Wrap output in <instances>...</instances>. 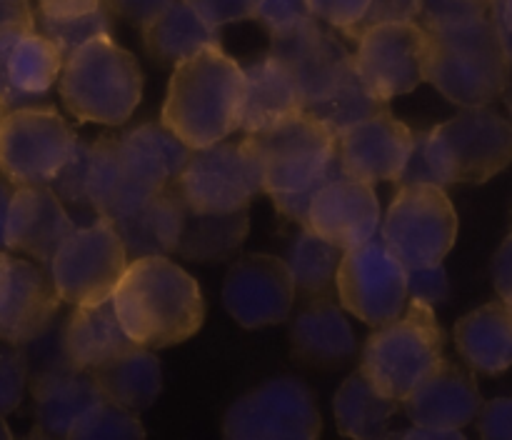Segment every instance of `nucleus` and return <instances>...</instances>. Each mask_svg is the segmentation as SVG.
<instances>
[{
  "instance_id": "f257e3e1",
  "label": "nucleus",
  "mask_w": 512,
  "mask_h": 440,
  "mask_svg": "<svg viewBox=\"0 0 512 440\" xmlns=\"http://www.w3.org/2000/svg\"><path fill=\"white\" fill-rule=\"evenodd\" d=\"M193 150L160 123H145L125 135H100L88 145L85 203L103 218L123 220L168 188Z\"/></svg>"
},
{
  "instance_id": "f03ea898",
  "label": "nucleus",
  "mask_w": 512,
  "mask_h": 440,
  "mask_svg": "<svg viewBox=\"0 0 512 440\" xmlns=\"http://www.w3.org/2000/svg\"><path fill=\"white\" fill-rule=\"evenodd\" d=\"M243 145L255 165L260 190L275 200L285 218L300 225L320 185L340 170L338 135L310 110L245 133Z\"/></svg>"
},
{
  "instance_id": "7ed1b4c3",
  "label": "nucleus",
  "mask_w": 512,
  "mask_h": 440,
  "mask_svg": "<svg viewBox=\"0 0 512 440\" xmlns=\"http://www.w3.org/2000/svg\"><path fill=\"white\" fill-rule=\"evenodd\" d=\"M110 300L130 340L150 350L185 343L205 320L198 280L168 255L130 258Z\"/></svg>"
},
{
  "instance_id": "20e7f679",
  "label": "nucleus",
  "mask_w": 512,
  "mask_h": 440,
  "mask_svg": "<svg viewBox=\"0 0 512 440\" xmlns=\"http://www.w3.org/2000/svg\"><path fill=\"white\" fill-rule=\"evenodd\" d=\"M245 88L243 65L208 45L173 68L160 120L190 150L208 148L243 125Z\"/></svg>"
},
{
  "instance_id": "39448f33",
  "label": "nucleus",
  "mask_w": 512,
  "mask_h": 440,
  "mask_svg": "<svg viewBox=\"0 0 512 440\" xmlns=\"http://www.w3.org/2000/svg\"><path fill=\"white\" fill-rule=\"evenodd\" d=\"M512 163V120L490 105H470L415 135L398 183H488Z\"/></svg>"
},
{
  "instance_id": "423d86ee",
  "label": "nucleus",
  "mask_w": 512,
  "mask_h": 440,
  "mask_svg": "<svg viewBox=\"0 0 512 440\" xmlns=\"http://www.w3.org/2000/svg\"><path fill=\"white\" fill-rule=\"evenodd\" d=\"M425 83L460 108L490 105L505 95L512 73L510 50L493 15L425 25Z\"/></svg>"
},
{
  "instance_id": "0eeeda50",
  "label": "nucleus",
  "mask_w": 512,
  "mask_h": 440,
  "mask_svg": "<svg viewBox=\"0 0 512 440\" xmlns=\"http://www.w3.org/2000/svg\"><path fill=\"white\" fill-rule=\"evenodd\" d=\"M60 100L80 123L123 125L143 98V73L133 53L110 33L85 40L65 58Z\"/></svg>"
},
{
  "instance_id": "6e6552de",
  "label": "nucleus",
  "mask_w": 512,
  "mask_h": 440,
  "mask_svg": "<svg viewBox=\"0 0 512 440\" xmlns=\"http://www.w3.org/2000/svg\"><path fill=\"white\" fill-rule=\"evenodd\" d=\"M445 363V335L433 303L410 298L408 308L378 325L360 355V370L388 398L403 403L430 373Z\"/></svg>"
},
{
  "instance_id": "1a4fd4ad",
  "label": "nucleus",
  "mask_w": 512,
  "mask_h": 440,
  "mask_svg": "<svg viewBox=\"0 0 512 440\" xmlns=\"http://www.w3.org/2000/svg\"><path fill=\"white\" fill-rule=\"evenodd\" d=\"M380 238L408 270L443 263L458 238V213L443 185H400L380 225Z\"/></svg>"
},
{
  "instance_id": "9d476101",
  "label": "nucleus",
  "mask_w": 512,
  "mask_h": 440,
  "mask_svg": "<svg viewBox=\"0 0 512 440\" xmlns=\"http://www.w3.org/2000/svg\"><path fill=\"white\" fill-rule=\"evenodd\" d=\"M68 120L55 108L25 105L0 118V173L13 185H50L78 153Z\"/></svg>"
},
{
  "instance_id": "9b49d317",
  "label": "nucleus",
  "mask_w": 512,
  "mask_h": 440,
  "mask_svg": "<svg viewBox=\"0 0 512 440\" xmlns=\"http://www.w3.org/2000/svg\"><path fill=\"white\" fill-rule=\"evenodd\" d=\"M128 263V248L115 220L98 215L63 240L48 268L60 300L75 308L113 298Z\"/></svg>"
},
{
  "instance_id": "f8f14e48",
  "label": "nucleus",
  "mask_w": 512,
  "mask_h": 440,
  "mask_svg": "<svg viewBox=\"0 0 512 440\" xmlns=\"http://www.w3.org/2000/svg\"><path fill=\"white\" fill-rule=\"evenodd\" d=\"M323 418L313 390L298 378H273L235 400L223 418L230 440H313Z\"/></svg>"
},
{
  "instance_id": "ddd939ff",
  "label": "nucleus",
  "mask_w": 512,
  "mask_h": 440,
  "mask_svg": "<svg viewBox=\"0 0 512 440\" xmlns=\"http://www.w3.org/2000/svg\"><path fill=\"white\" fill-rule=\"evenodd\" d=\"M340 305L365 325L390 323L408 308L410 270L395 258L383 238L343 253L335 275Z\"/></svg>"
},
{
  "instance_id": "4468645a",
  "label": "nucleus",
  "mask_w": 512,
  "mask_h": 440,
  "mask_svg": "<svg viewBox=\"0 0 512 440\" xmlns=\"http://www.w3.org/2000/svg\"><path fill=\"white\" fill-rule=\"evenodd\" d=\"M355 48L358 80L383 103L425 83L428 28L418 20H393L365 28Z\"/></svg>"
},
{
  "instance_id": "2eb2a0df",
  "label": "nucleus",
  "mask_w": 512,
  "mask_h": 440,
  "mask_svg": "<svg viewBox=\"0 0 512 440\" xmlns=\"http://www.w3.org/2000/svg\"><path fill=\"white\" fill-rule=\"evenodd\" d=\"M178 188L190 210L210 215L248 210L250 200L263 193L243 140H220L193 150L178 175Z\"/></svg>"
},
{
  "instance_id": "dca6fc26",
  "label": "nucleus",
  "mask_w": 512,
  "mask_h": 440,
  "mask_svg": "<svg viewBox=\"0 0 512 440\" xmlns=\"http://www.w3.org/2000/svg\"><path fill=\"white\" fill-rule=\"evenodd\" d=\"M270 53L288 65L305 108L330 98L355 78L353 53L315 15L283 33H273Z\"/></svg>"
},
{
  "instance_id": "f3484780",
  "label": "nucleus",
  "mask_w": 512,
  "mask_h": 440,
  "mask_svg": "<svg viewBox=\"0 0 512 440\" xmlns=\"http://www.w3.org/2000/svg\"><path fill=\"white\" fill-rule=\"evenodd\" d=\"M295 290L298 285L283 258L250 253L235 260L225 275L223 305L243 328H268L290 318Z\"/></svg>"
},
{
  "instance_id": "a211bd4d",
  "label": "nucleus",
  "mask_w": 512,
  "mask_h": 440,
  "mask_svg": "<svg viewBox=\"0 0 512 440\" xmlns=\"http://www.w3.org/2000/svg\"><path fill=\"white\" fill-rule=\"evenodd\" d=\"M303 225L343 250L368 243L383 225L373 183L338 170L313 195Z\"/></svg>"
},
{
  "instance_id": "6ab92c4d",
  "label": "nucleus",
  "mask_w": 512,
  "mask_h": 440,
  "mask_svg": "<svg viewBox=\"0 0 512 440\" xmlns=\"http://www.w3.org/2000/svg\"><path fill=\"white\" fill-rule=\"evenodd\" d=\"M413 145V130L383 108L338 135L340 170L373 185L398 183Z\"/></svg>"
},
{
  "instance_id": "aec40b11",
  "label": "nucleus",
  "mask_w": 512,
  "mask_h": 440,
  "mask_svg": "<svg viewBox=\"0 0 512 440\" xmlns=\"http://www.w3.org/2000/svg\"><path fill=\"white\" fill-rule=\"evenodd\" d=\"M60 295L35 263L0 250V340L33 343L53 323Z\"/></svg>"
},
{
  "instance_id": "412c9836",
  "label": "nucleus",
  "mask_w": 512,
  "mask_h": 440,
  "mask_svg": "<svg viewBox=\"0 0 512 440\" xmlns=\"http://www.w3.org/2000/svg\"><path fill=\"white\" fill-rule=\"evenodd\" d=\"M63 50L38 28L0 33V105L25 108L45 98L60 78Z\"/></svg>"
},
{
  "instance_id": "4be33fe9",
  "label": "nucleus",
  "mask_w": 512,
  "mask_h": 440,
  "mask_svg": "<svg viewBox=\"0 0 512 440\" xmlns=\"http://www.w3.org/2000/svg\"><path fill=\"white\" fill-rule=\"evenodd\" d=\"M73 230L60 193L50 185H15L5 218V248L50 265Z\"/></svg>"
},
{
  "instance_id": "5701e85b",
  "label": "nucleus",
  "mask_w": 512,
  "mask_h": 440,
  "mask_svg": "<svg viewBox=\"0 0 512 440\" xmlns=\"http://www.w3.org/2000/svg\"><path fill=\"white\" fill-rule=\"evenodd\" d=\"M483 398L473 373L445 360L435 373H430L408 398L403 410L415 425L463 430L478 420Z\"/></svg>"
},
{
  "instance_id": "b1692460",
  "label": "nucleus",
  "mask_w": 512,
  "mask_h": 440,
  "mask_svg": "<svg viewBox=\"0 0 512 440\" xmlns=\"http://www.w3.org/2000/svg\"><path fill=\"white\" fill-rule=\"evenodd\" d=\"M103 398L93 375L65 363L50 368L33 380L35 435L70 438V430L80 415Z\"/></svg>"
},
{
  "instance_id": "393cba45",
  "label": "nucleus",
  "mask_w": 512,
  "mask_h": 440,
  "mask_svg": "<svg viewBox=\"0 0 512 440\" xmlns=\"http://www.w3.org/2000/svg\"><path fill=\"white\" fill-rule=\"evenodd\" d=\"M115 315L113 300L93 305H75L63 328V358L73 368L93 373L100 365L120 358L135 348Z\"/></svg>"
},
{
  "instance_id": "a878e982",
  "label": "nucleus",
  "mask_w": 512,
  "mask_h": 440,
  "mask_svg": "<svg viewBox=\"0 0 512 440\" xmlns=\"http://www.w3.org/2000/svg\"><path fill=\"white\" fill-rule=\"evenodd\" d=\"M245 113L240 128L245 133L270 128L280 120L305 110L303 93L283 60L268 53L245 68Z\"/></svg>"
},
{
  "instance_id": "bb28decb",
  "label": "nucleus",
  "mask_w": 512,
  "mask_h": 440,
  "mask_svg": "<svg viewBox=\"0 0 512 440\" xmlns=\"http://www.w3.org/2000/svg\"><path fill=\"white\" fill-rule=\"evenodd\" d=\"M293 355L310 365H340L355 355V333L343 310L320 295L298 313L290 328Z\"/></svg>"
},
{
  "instance_id": "cd10ccee",
  "label": "nucleus",
  "mask_w": 512,
  "mask_h": 440,
  "mask_svg": "<svg viewBox=\"0 0 512 440\" xmlns=\"http://www.w3.org/2000/svg\"><path fill=\"white\" fill-rule=\"evenodd\" d=\"M455 345L465 363L498 375L512 365V305L505 300L480 305L455 325Z\"/></svg>"
},
{
  "instance_id": "c85d7f7f",
  "label": "nucleus",
  "mask_w": 512,
  "mask_h": 440,
  "mask_svg": "<svg viewBox=\"0 0 512 440\" xmlns=\"http://www.w3.org/2000/svg\"><path fill=\"white\" fill-rule=\"evenodd\" d=\"M185 213H188V203L180 193L178 178H175L168 188L160 190L138 213L115 220L130 258L178 253Z\"/></svg>"
},
{
  "instance_id": "c756f323",
  "label": "nucleus",
  "mask_w": 512,
  "mask_h": 440,
  "mask_svg": "<svg viewBox=\"0 0 512 440\" xmlns=\"http://www.w3.org/2000/svg\"><path fill=\"white\" fill-rule=\"evenodd\" d=\"M140 33H143V45L150 58L170 68L183 63L198 50L220 43V28L200 18L185 0H175L158 18L145 23Z\"/></svg>"
},
{
  "instance_id": "7c9ffc66",
  "label": "nucleus",
  "mask_w": 512,
  "mask_h": 440,
  "mask_svg": "<svg viewBox=\"0 0 512 440\" xmlns=\"http://www.w3.org/2000/svg\"><path fill=\"white\" fill-rule=\"evenodd\" d=\"M400 400L380 393L363 370L345 378L333 400L335 425L343 435L358 440H378L388 435V425L398 413Z\"/></svg>"
},
{
  "instance_id": "2f4dec72",
  "label": "nucleus",
  "mask_w": 512,
  "mask_h": 440,
  "mask_svg": "<svg viewBox=\"0 0 512 440\" xmlns=\"http://www.w3.org/2000/svg\"><path fill=\"white\" fill-rule=\"evenodd\" d=\"M90 375L105 398L133 410L150 408L163 390V370L158 358L143 345H135L120 358L95 368Z\"/></svg>"
},
{
  "instance_id": "473e14b6",
  "label": "nucleus",
  "mask_w": 512,
  "mask_h": 440,
  "mask_svg": "<svg viewBox=\"0 0 512 440\" xmlns=\"http://www.w3.org/2000/svg\"><path fill=\"white\" fill-rule=\"evenodd\" d=\"M245 235H248V210L210 215L195 213V210L188 208L178 253L185 255V258L200 260V263L223 260L243 245Z\"/></svg>"
},
{
  "instance_id": "72a5a7b5",
  "label": "nucleus",
  "mask_w": 512,
  "mask_h": 440,
  "mask_svg": "<svg viewBox=\"0 0 512 440\" xmlns=\"http://www.w3.org/2000/svg\"><path fill=\"white\" fill-rule=\"evenodd\" d=\"M343 253V248L320 238L308 225H300V233L290 243L285 263L300 290L310 295H325V290L335 283Z\"/></svg>"
},
{
  "instance_id": "f704fd0d",
  "label": "nucleus",
  "mask_w": 512,
  "mask_h": 440,
  "mask_svg": "<svg viewBox=\"0 0 512 440\" xmlns=\"http://www.w3.org/2000/svg\"><path fill=\"white\" fill-rule=\"evenodd\" d=\"M145 438V428L138 410L125 408L110 398H100L90 405L70 430V440H138Z\"/></svg>"
},
{
  "instance_id": "c9c22d12",
  "label": "nucleus",
  "mask_w": 512,
  "mask_h": 440,
  "mask_svg": "<svg viewBox=\"0 0 512 440\" xmlns=\"http://www.w3.org/2000/svg\"><path fill=\"white\" fill-rule=\"evenodd\" d=\"M385 105L388 103H383V100L375 98V95L370 93L363 83H360L358 73H355V78L350 80L348 85H343L338 93H333L330 98L320 100V103L310 105V108H305V110H310L313 115H318V118L323 120V123L328 125L335 135H340L343 130H348L350 125L360 123V120H365L368 115L383 110Z\"/></svg>"
},
{
  "instance_id": "e433bc0d",
  "label": "nucleus",
  "mask_w": 512,
  "mask_h": 440,
  "mask_svg": "<svg viewBox=\"0 0 512 440\" xmlns=\"http://www.w3.org/2000/svg\"><path fill=\"white\" fill-rule=\"evenodd\" d=\"M40 30L48 35L50 40H55L63 55L68 58L78 45H83L85 40L95 38L100 33H110V13L105 10V5L100 10L90 15H80V18H68V20H50L40 15Z\"/></svg>"
},
{
  "instance_id": "4c0bfd02",
  "label": "nucleus",
  "mask_w": 512,
  "mask_h": 440,
  "mask_svg": "<svg viewBox=\"0 0 512 440\" xmlns=\"http://www.w3.org/2000/svg\"><path fill=\"white\" fill-rule=\"evenodd\" d=\"M28 388V360L18 345L0 340V415H10L23 403Z\"/></svg>"
},
{
  "instance_id": "58836bf2",
  "label": "nucleus",
  "mask_w": 512,
  "mask_h": 440,
  "mask_svg": "<svg viewBox=\"0 0 512 440\" xmlns=\"http://www.w3.org/2000/svg\"><path fill=\"white\" fill-rule=\"evenodd\" d=\"M185 3L210 25L223 28V25L258 18L263 0H185Z\"/></svg>"
},
{
  "instance_id": "ea45409f",
  "label": "nucleus",
  "mask_w": 512,
  "mask_h": 440,
  "mask_svg": "<svg viewBox=\"0 0 512 440\" xmlns=\"http://www.w3.org/2000/svg\"><path fill=\"white\" fill-rule=\"evenodd\" d=\"M373 0H308L310 10L318 20L338 28L340 33L350 35L355 25L363 20Z\"/></svg>"
},
{
  "instance_id": "a19ab883",
  "label": "nucleus",
  "mask_w": 512,
  "mask_h": 440,
  "mask_svg": "<svg viewBox=\"0 0 512 440\" xmlns=\"http://www.w3.org/2000/svg\"><path fill=\"white\" fill-rule=\"evenodd\" d=\"M493 0H420V18L423 25L450 23V20L478 18L490 15Z\"/></svg>"
},
{
  "instance_id": "79ce46f5",
  "label": "nucleus",
  "mask_w": 512,
  "mask_h": 440,
  "mask_svg": "<svg viewBox=\"0 0 512 440\" xmlns=\"http://www.w3.org/2000/svg\"><path fill=\"white\" fill-rule=\"evenodd\" d=\"M308 18H313L308 0H263L258 10V20H263L270 35L283 33V30L293 28Z\"/></svg>"
},
{
  "instance_id": "37998d69",
  "label": "nucleus",
  "mask_w": 512,
  "mask_h": 440,
  "mask_svg": "<svg viewBox=\"0 0 512 440\" xmlns=\"http://www.w3.org/2000/svg\"><path fill=\"white\" fill-rule=\"evenodd\" d=\"M420 18V0H373L368 13L363 15L348 38H358L365 28L378 23H393V20H415Z\"/></svg>"
},
{
  "instance_id": "c03bdc74",
  "label": "nucleus",
  "mask_w": 512,
  "mask_h": 440,
  "mask_svg": "<svg viewBox=\"0 0 512 440\" xmlns=\"http://www.w3.org/2000/svg\"><path fill=\"white\" fill-rule=\"evenodd\" d=\"M478 433L485 440H512V398H495L480 408Z\"/></svg>"
},
{
  "instance_id": "a18cd8bd",
  "label": "nucleus",
  "mask_w": 512,
  "mask_h": 440,
  "mask_svg": "<svg viewBox=\"0 0 512 440\" xmlns=\"http://www.w3.org/2000/svg\"><path fill=\"white\" fill-rule=\"evenodd\" d=\"M175 0H103L105 10L125 23L143 28L153 18H158L165 8H170Z\"/></svg>"
},
{
  "instance_id": "49530a36",
  "label": "nucleus",
  "mask_w": 512,
  "mask_h": 440,
  "mask_svg": "<svg viewBox=\"0 0 512 440\" xmlns=\"http://www.w3.org/2000/svg\"><path fill=\"white\" fill-rule=\"evenodd\" d=\"M410 298L428 300V303H440L448 298V275L443 263L410 270Z\"/></svg>"
},
{
  "instance_id": "de8ad7c7",
  "label": "nucleus",
  "mask_w": 512,
  "mask_h": 440,
  "mask_svg": "<svg viewBox=\"0 0 512 440\" xmlns=\"http://www.w3.org/2000/svg\"><path fill=\"white\" fill-rule=\"evenodd\" d=\"M103 8V0H38V13L50 20H68Z\"/></svg>"
},
{
  "instance_id": "09e8293b",
  "label": "nucleus",
  "mask_w": 512,
  "mask_h": 440,
  "mask_svg": "<svg viewBox=\"0 0 512 440\" xmlns=\"http://www.w3.org/2000/svg\"><path fill=\"white\" fill-rule=\"evenodd\" d=\"M493 285L498 290L500 300L512 305V230L508 238L500 243L498 253L493 258Z\"/></svg>"
},
{
  "instance_id": "8fccbe9b",
  "label": "nucleus",
  "mask_w": 512,
  "mask_h": 440,
  "mask_svg": "<svg viewBox=\"0 0 512 440\" xmlns=\"http://www.w3.org/2000/svg\"><path fill=\"white\" fill-rule=\"evenodd\" d=\"M15 28H38L30 0H0V33Z\"/></svg>"
},
{
  "instance_id": "3c124183",
  "label": "nucleus",
  "mask_w": 512,
  "mask_h": 440,
  "mask_svg": "<svg viewBox=\"0 0 512 440\" xmlns=\"http://www.w3.org/2000/svg\"><path fill=\"white\" fill-rule=\"evenodd\" d=\"M390 438H408V440H465L463 430L453 428H433V425H415L400 433H388Z\"/></svg>"
},
{
  "instance_id": "603ef678",
  "label": "nucleus",
  "mask_w": 512,
  "mask_h": 440,
  "mask_svg": "<svg viewBox=\"0 0 512 440\" xmlns=\"http://www.w3.org/2000/svg\"><path fill=\"white\" fill-rule=\"evenodd\" d=\"M490 15H493L495 25L503 33L505 45H508V50L512 53V0H493Z\"/></svg>"
},
{
  "instance_id": "864d4df0",
  "label": "nucleus",
  "mask_w": 512,
  "mask_h": 440,
  "mask_svg": "<svg viewBox=\"0 0 512 440\" xmlns=\"http://www.w3.org/2000/svg\"><path fill=\"white\" fill-rule=\"evenodd\" d=\"M10 180L0 173V248H5V218H8V205L13 198V190H10Z\"/></svg>"
},
{
  "instance_id": "5fc2aeb1",
  "label": "nucleus",
  "mask_w": 512,
  "mask_h": 440,
  "mask_svg": "<svg viewBox=\"0 0 512 440\" xmlns=\"http://www.w3.org/2000/svg\"><path fill=\"white\" fill-rule=\"evenodd\" d=\"M13 438V433H10L8 423H5V415H0V440H8Z\"/></svg>"
}]
</instances>
